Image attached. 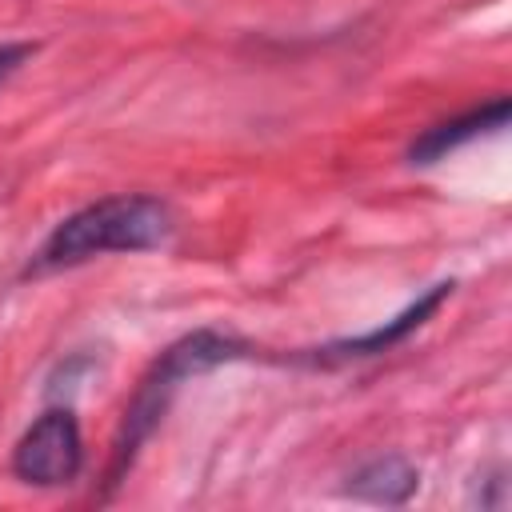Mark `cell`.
<instances>
[{
	"label": "cell",
	"instance_id": "obj_5",
	"mask_svg": "<svg viewBox=\"0 0 512 512\" xmlns=\"http://www.w3.org/2000/svg\"><path fill=\"white\" fill-rule=\"evenodd\" d=\"M504 124H508V100L500 96V100H492V104H484V108H472V112H464V116H456V120H444V124L428 128V132L412 144V160H416V164H432V160H440L444 152H452V148H460V144H468V140H476V136H484V132H496V128H504Z\"/></svg>",
	"mask_w": 512,
	"mask_h": 512
},
{
	"label": "cell",
	"instance_id": "obj_2",
	"mask_svg": "<svg viewBox=\"0 0 512 512\" xmlns=\"http://www.w3.org/2000/svg\"><path fill=\"white\" fill-rule=\"evenodd\" d=\"M240 356H252V344L232 340V336H220V332H212V328H200V332L176 340V344L156 360V368L144 376L136 400H132L128 412H124V432H120V440H116L112 480L132 464L136 448L144 444V436L152 432V424L164 416L168 396L176 392L180 380H188V376H196V372H208V368H216V364L240 360Z\"/></svg>",
	"mask_w": 512,
	"mask_h": 512
},
{
	"label": "cell",
	"instance_id": "obj_1",
	"mask_svg": "<svg viewBox=\"0 0 512 512\" xmlns=\"http://www.w3.org/2000/svg\"><path fill=\"white\" fill-rule=\"evenodd\" d=\"M172 236V208L156 196H104L64 216L36 248L28 272H56L104 252H144Z\"/></svg>",
	"mask_w": 512,
	"mask_h": 512
},
{
	"label": "cell",
	"instance_id": "obj_7",
	"mask_svg": "<svg viewBox=\"0 0 512 512\" xmlns=\"http://www.w3.org/2000/svg\"><path fill=\"white\" fill-rule=\"evenodd\" d=\"M32 52H36V44H24V40H20V44H0V84H4Z\"/></svg>",
	"mask_w": 512,
	"mask_h": 512
},
{
	"label": "cell",
	"instance_id": "obj_3",
	"mask_svg": "<svg viewBox=\"0 0 512 512\" xmlns=\"http://www.w3.org/2000/svg\"><path fill=\"white\" fill-rule=\"evenodd\" d=\"M84 464V440H80V424L72 412L52 408L44 412L16 444L12 452V472L28 484L40 488H56V484H72L76 472Z\"/></svg>",
	"mask_w": 512,
	"mask_h": 512
},
{
	"label": "cell",
	"instance_id": "obj_6",
	"mask_svg": "<svg viewBox=\"0 0 512 512\" xmlns=\"http://www.w3.org/2000/svg\"><path fill=\"white\" fill-rule=\"evenodd\" d=\"M348 492L364 496V500H376V504H400L416 492V468L400 456H384V460H372L368 468H360L348 484Z\"/></svg>",
	"mask_w": 512,
	"mask_h": 512
},
{
	"label": "cell",
	"instance_id": "obj_4",
	"mask_svg": "<svg viewBox=\"0 0 512 512\" xmlns=\"http://www.w3.org/2000/svg\"><path fill=\"white\" fill-rule=\"evenodd\" d=\"M452 280H444V284H432L416 304H408L396 320H388V324H380V328H372V332H364V336H352V340H336V344H328V348H316V356L312 360H352V356H376V352H388L392 344H400L408 332H416L436 308H440V300L444 296H452Z\"/></svg>",
	"mask_w": 512,
	"mask_h": 512
}]
</instances>
